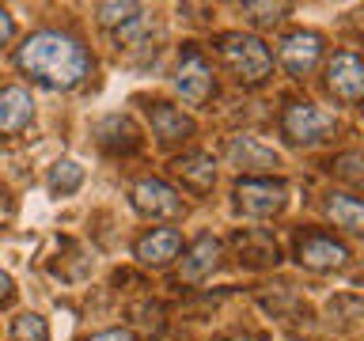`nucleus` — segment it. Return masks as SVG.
<instances>
[{"mask_svg":"<svg viewBox=\"0 0 364 341\" xmlns=\"http://www.w3.org/2000/svg\"><path fill=\"white\" fill-rule=\"evenodd\" d=\"M19 68L31 80H38L42 87L68 91L91 72V57L76 38H68L61 31H38L19 45Z\"/></svg>","mask_w":364,"mask_h":341,"instance_id":"nucleus-1","label":"nucleus"},{"mask_svg":"<svg viewBox=\"0 0 364 341\" xmlns=\"http://www.w3.org/2000/svg\"><path fill=\"white\" fill-rule=\"evenodd\" d=\"M220 57L243 84H258V80H266L269 68H273L269 50L255 38V34H243V31L220 34Z\"/></svg>","mask_w":364,"mask_h":341,"instance_id":"nucleus-2","label":"nucleus"},{"mask_svg":"<svg viewBox=\"0 0 364 341\" xmlns=\"http://www.w3.org/2000/svg\"><path fill=\"white\" fill-rule=\"evenodd\" d=\"M284 201H289V190L281 178H243L235 186V205L247 216H273L284 209Z\"/></svg>","mask_w":364,"mask_h":341,"instance_id":"nucleus-3","label":"nucleus"},{"mask_svg":"<svg viewBox=\"0 0 364 341\" xmlns=\"http://www.w3.org/2000/svg\"><path fill=\"white\" fill-rule=\"evenodd\" d=\"M281 125L296 144H318L334 133V118H330L326 110H318L315 102H292V107L284 110Z\"/></svg>","mask_w":364,"mask_h":341,"instance_id":"nucleus-4","label":"nucleus"},{"mask_svg":"<svg viewBox=\"0 0 364 341\" xmlns=\"http://www.w3.org/2000/svg\"><path fill=\"white\" fill-rule=\"evenodd\" d=\"M175 91L182 95V102H190V107H201V102L213 95V72H209V61H205L198 50H186V53L178 57V68H175Z\"/></svg>","mask_w":364,"mask_h":341,"instance_id":"nucleus-5","label":"nucleus"},{"mask_svg":"<svg viewBox=\"0 0 364 341\" xmlns=\"http://www.w3.org/2000/svg\"><path fill=\"white\" fill-rule=\"evenodd\" d=\"M326 87L341 102H360L364 99V61L357 53H334L326 65Z\"/></svg>","mask_w":364,"mask_h":341,"instance_id":"nucleus-6","label":"nucleus"},{"mask_svg":"<svg viewBox=\"0 0 364 341\" xmlns=\"http://www.w3.org/2000/svg\"><path fill=\"white\" fill-rule=\"evenodd\" d=\"M296 258L307 269H341L349 261V250L346 243H338V239H330L323 232H307L296 239Z\"/></svg>","mask_w":364,"mask_h":341,"instance_id":"nucleus-7","label":"nucleus"},{"mask_svg":"<svg viewBox=\"0 0 364 341\" xmlns=\"http://www.w3.org/2000/svg\"><path fill=\"white\" fill-rule=\"evenodd\" d=\"M133 205L144 216H152V220H167V216L182 212L178 193L171 190L167 182H159V178H141V182H136V186H133Z\"/></svg>","mask_w":364,"mask_h":341,"instance_id":"nucleus-8","label":"nucleus"},{"mask_svg":"<svg viewBox=\"0 0 364 341\" xmlns=\"http://www.w3.org/2000/svg\"><path fill=\"white\" fill-rule=\"evenodd\" d=\"M323 57V38L311 31H296L281 42V65L289 68L292 76H307Z\"/></svg>","mask_w":364,"mask_h":341,"instance_id":"nucleus-9","label":"nucleus"},{"mask_svg":"<svg viewBox=\"0 0 364 341\" xmlns=\"http://www.w3.org/2000/svg\"><path fill=\"white\" fill-rule=\"evenodd\" d=\"M34 118V99L27 87H4L0 91V133L16 136Z\"/></svg>","mask_w":364,"mask_h":341,"instance_id":"nucleus-10","label":"nucleus"},{"mask_svg":"<svg viewBox=\"0 0 364 341\" xmlns=\"http://www.w3.org/2000/svg\"><path fill=\"white\" fill-rule=\"evenodd\" d=\"M182 239L175 227H156V232H148L141 243H136V258L144 261V266H167L171 258L178 254Z\"/></svg>","mask_w":364,"mask_h":341,"instance_id":"nucleus-11","label":"nucleus"},{"mask_svg":"<svg viewBox=\"0 0 364 341\" xmlns=\"http://www.w3.org/2000/svg\"><path fill=\"white\" fill-rule=\"evenodd\" d=\"M171 167H175V175L186 182L193 193H209L213 182H216V163H213V156H205V152H190V156L175 159Z\"/></svg>","mask_w":364,"mask_h":341,"instance_id":"nucleus-12","label":"nucleus"},{"mask_svg":"<svg viewBox=\"0 0 364 341\" xmlns=\"http://www.w3.org/2000/svg\"><path fill=\"white\" fill-rule=\"evenodd\" d=\"M228 156H232V163L243 167V170H266V167L281 163V156L273 152V148L258 144L255 136H235V141L228 144Z\"/></svg>","mask_w":364,"mask_h":341,"instance_id":"nucleus-13","label":"nucleus"},{"mask_svg":"<svg viewBox=\"0 0 364 341\" xmlns=\"http://www.w3.org/2000/svg\"><path fill=\"white\" fill-rule=\"evenodd\" d=\"M216 261H220V243H216L213 235H201L198 243L186 250V258H182V281L209 277V273L216 269Z\"/></svg>","mask_w":364,"mask_h":341,"instance_id":"nucleus-14","label":"nucleus"},{"mask_svg":"<svg viewBox=\"0 0 364 341\" xmlns=\"http://www.w3.org/2000/svg\"><path fill=\"white\" fill-rule=\"evenodd\" d=\"M148 118H152V133L159 141H186L193 133V121L178 107H171V102H156V107L148 110Z\"/></svg>","mask_w":364,"mask_h":341,"instance_id":"nucleus-15","label":"nucleus"},{"mask_svg":"<svg viewBox=\"0 0 364 341\" xmlns=\"http://www.w3.org/2000/svg\"><path fill=\"white\" fill-rule=\"evenodd\" d=\"M235 250H239V261H247V266H269V261H277V243L266 232H239Z\"/></svg>","mask_w":364,"mask_h":341,"instance_id":"nucleus-16","label":"nucleus"},{"mask_svg":"<svg viewBox=\"0 0 364 341\" xmlns=\"http://www.w3.org/2000/svg\"><path fill=\"white\" fill-rule=\"evenodd\" d=\"M326 216L338 227H346V232L364 235V201L349 197V193H330L326 197Z\"/></svg>","mask_w":364,"mask_h":341,"instance_id":"nucleus-17","label":"nucleus"},{"mask_svg":"<svg viewBox=\"0 0 364 341\" xmlns=\"http://www.w3.org/2000/svg\"><path fill=\"white\" fill-rule=\"evenodd\" d=\"M95 136H99V144L102 148H129L136 144V125L129 118H122V114H110V118H102L95 125Z\"/></svg>","mask_w":364,"mask_h":341,"instance_id":"nucleus-18","label":"nucleus"},{"mask_svg":"<svg viewBox=\"0 0 364 341\" xmlns=\"http://www.w3.org/2000/svg\"><path fill=\"white\" fill-rule=\"evenodd\" d=\"M80 182H84V167L76 163V159H61V163L50 167V178H46V186H50V193H57V197H65V193H76Z\"/></svg>","mask_w":364,"mask_h":341,"instance_id":"nucleus-19","label":"nucleus"},{"mask_svg":"<svg viewBox=\"0 0 364 341\" xmlns=\"http://www.w3.org/2000/svg\"><path fill=\"white\" fill-rule=\"evenodd\" d=\"M11 341H50V326H46V318L42 315H19L16 318V326H11Z\"/></svg>","mask_w":364,"mask_h":341,"instance_id":"nucleus-20","label":"nucleus"},{"mask_svg":"<svg viewBox=\"0 0 364 341\" xmlns=\"http://www.w3.org/2000/svg\"><path fill=\"white\" fill-rule=\"evenodd\" d=\"M95 16H99L102 27H114V23H129L133 16H141V8L136 4H99Z\"/></svg>","mask_w":364,"mask_h":341,"instance_id":"nucleus-21","label":"nucleus"},{"mask_svg":"<svg viewBox=\"0 0 364 341\" xmlns=\"http://www.w3.org/2000/svg\"><path fill=\"white\" fill-rule=\"evenodd\" d=\"M243 11L250 16V23H258V27H273V23H281V16L289 8L284 4H243Z\"/></svg>","mask_w":364,"mask_h":341,"instance_id":"nucleus-22","label":"nucleus"},{"mask_svg":"<svg viewBox=\"0 0 364 341\" xmlns=\"http://www.w3.org/2000/svg\"><path fill=\"white\" fill-rule=\"evenodd\" d=\"M11 34H16V19H11L8 11L0 8V50H4V45L11 42Z\"/></svg>","mask_w":364,"mask_h":341,"instance_id":"nucleus-23","label":"nucleus"},{"mask_svg":"<svg viewBox=\"0 0 364 341\" xmlns=\"http://www.w3.org/2000/svg\"><path fill=\"white\" fill-rule=\"evenodd\" d=\"M87 341H133V334L129 330H102V334L87 337Z\"/></svg>","mask_w":364,"mask_h":341,"instance_id":"nucleus-24","label":"nucleus"},{"mask_svg":"<svg viewBox=\"0 0 364 341\" xmlns=\"http://www.w3.org/2000/svg\"><path fill=\"white\" fill-rule=\"evenodd\" d=\"M8 296H11V277H8L4 269H0V303H4Z\"/></svg>","mask_w":364,"mask_h":341,"instance_id":"nucleus-25","label":"nucleus"}]
</instances>
